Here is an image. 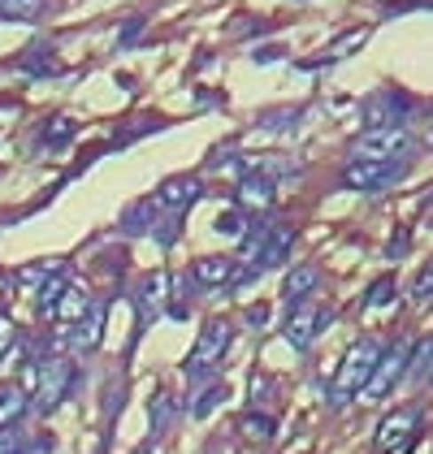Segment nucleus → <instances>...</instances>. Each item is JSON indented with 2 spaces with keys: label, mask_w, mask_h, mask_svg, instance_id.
<instances>
[{
  "label": "nucleus",
  "mask_w": 433,
  "mask_h": 454,
  "mask_svg": "<svg viewBox=\"0 0 433 454\" xmlns=\"http://www.w3.org/2000/svg\"><path fill=\"white\" fill-rule=\"evenodd\" d=\"M377 355H382V347H377L373 338H360V342L347 347L338 372H334V385H329V403H334V407H342V403H351V398L360 394L364 381H368V372H373V364H377Z\"/></svg>",
  "instance_id": "obj_1"
},
{
  "label": "nucleus",
  "mask_w": 433,
  "mask_h": 454,
  "mask_svg": "<svg viewBox=\"0 0 433 454\" xmlns=\"http://www.w3.org/2000/svg\"><path fill=\"white\" fill-rule=\"evenodd\" d=\"M351 160H407L416 152V139L407 126H368L351 139Z\"/></svg>",
  "instance_id": "obj_2"
},
{
  "label": "nucleus",
  "mask_w": 433,
  "mask_h": 454,
  "mask_svg": "<svg viewBox=\"0 0 433 454\" xmlns=\"http://www.w3.org/2000/svg\"><path fill=\"white\" fill-rule=\"evenodd\" d=\"M230 338H234V329H230V320H221L213 316L204 329H200V338H195V347L186 355V364H182V372L191 377V381H204L209 372H213L216 364H221V355L230 350Z\"/></svg>",
  "instance_id": "obj_3"
},
{
  "label": "nucleus",
  "mask_w": 433,
  "mask_h": 454,
  "mask_svg": "<svg viewBox=\"0 0 433 454\" xmlns=\"http://www.w3.org/2000/svg\"><path fill=\"white\" fill-rule=\"evenodd\" d=\"M403 174H407V160H347L342 186L356 191V195H382Z\"/></svg>",
  "instance_id": "obj_4"
},
{
  "label": "nucleus",
  "mask_w": 433,
  "mask_h": 454,
  "mask_svg": "<svg viewBox=\"0 0 433 454\" xmlns=\"http://www.w3.org/2000/svg\"><path fill=\"white\" fill-rule=\"evenodd\" d=\"M407 359H412V347H407V342H395L390 350H382L377 364H373V372H368V381H364V389L356 394V398H364V403H382V398L407 377Z\"/></svg>",
  "instance_id": "obj_5"
},
{
  "label": "nucleus",
  "mask_w": 433,
  "mask_h": 454,
  "mask_svg": "<svg viewBox=\"0 0 433 454\" xmlns=\"http://www.w3.org/2000/svg\"><path fill=\"white\" fill-rule=\"evenodd\" d=\"M70 385H74V364L70 359H61V355L35 359V385H31V394H35L39 411H52V407L70 394Z\"/></svg>",
  "instance_id": "obj_6"
},
{
  "label": "nucleus",
  "mask_w": 433,
  "mask_h": 454,
  "mask_svg": "<svg viewBox=\"0 0 433 454\" xmlns=\"http://www.w3.org/2000/svg\"><path fill=\"white\" fill-rule=\"evenodd\" d=\"M329 320H334V316L325 312V308H317V303H308V299H303V303H295V308H290L282 338H287L295 350H308L312 342H317V333H321Z\"/></svg>",
  "instance_id": "obj_7"
},
{
  "label": "nucleus",
  "mask_w": 433,
  "mask_h": 454,
  "mask_svg": "<svg viewBox=\"0 0 433 454\" xmlns=\"http://www.w3.org/2000/svg\"><path fill=\"white\" fill-rule=\"evenodd\" d=\"M234 278H239V260H230V255H200V260L191 264V281L204 286V290L234 286Z\"/></svg>",
  "instance_id": "obj_8"
},
{
  "label": "nucleus",
  "mask_w": 433,
  "mask_h": 454,
  "mask_svg": "<svg viewBox=\"0 0 433 454\" xmlns=\"http://www.w3.org/2000/svg\"><path fill=\"white\" fill-rule=\"evenodd\" d=\"M105 303H91V312L83 316L78 325H70V329H61L57 338L61 342H70L74 350H96L100 347V338H105Z\"/></svg>",
  "instance_id": "obj_9"
},
{
  "label": "nucleus",
  "mask_w": 433,
  "mask_h": 454,
  "mask_svg": "<svg viewBox=\"0 0 433 454\" xmlns=\"http://www.w3.org/2000/svg\"><path fill=\"white\" fill-rule=\"evenodd\" d=\"M407 108H412V100H407L403 91H377V96L364 105V121H368V126H403Z\"/></svg>",
  "instance_id": "obj_10"
},
{
  "label": "nucleus",
  "mask_w": 433,
  "mask_h": 454,
  "mask_svg": "<svg viewBox=\"0 0 433 454\" xmlns=\"http://www.w3.org/2000/svg\"><path fill=\"white\" fill-rule=\"evenodd\" d=\"M91 303H96V299L87 294V286H74V281H66V290L57 294V303L48 308V316H52L61 329H70V325H78L83 316L91 312Z\"/></svg>",
  "instance_id": "obj_11"
},
{
  "label": "nucleus",
  "mask_w": 433,
  "mask_h": 454,
  "mask_svg": "<svg viewBox=\"0 0 433 454\" xmlns=\"http://www.w3.org/2000/svg\"><path fill=\"white\" fill-rule=\"evenodd\" d=\"M416 424H421L416 411H395V416H386L382 428H377V446H382V450H403V446H412V442H416Z\"/></svg>",
  "instance_id": "obj_12"
},
{
  "label": "nucleus",
  "mask_w": 433,
  "mask_h": 454,
  "mask_svg": "<svg viewBox=\"0 0 433 454\" xmlns=\"http://www.w3.org/2000/svg\"><path fill=\"white\" fill-rule=\"evenodd\" d=\"M278 200V186L269 174H243L239 177V208L248 212H269Z\"/></svg>",
  "instance_id": "obj_13"
},
{
  "label": "nucleus",
  "mask_w": 433,
  "mask_h": 454,
  "mask_svg": "<svg viewBox=\"0 0 433 454\" xmlns=\"http://www.w3.org/2000/svg\"><path fill=\"white\" fill-rule=\"evenodd\" d=\"M200 200V177H169V182H161V191H156V204L161 208H191Z\"/></svg>",
  "instance_id": "obj_14"
},
{
  "label": "nucleus",
  "mask_w": 433,
  "mask_h": 454,
  "mask_svg": "<svg viewBox=\"0 0 433 454\" xmlns=\"http://www.w3.org/2000/svg\"><path fill=\"white\" fill-rule=\"evenodd\" d=\"M317 286H321V269H317V264H299V269H290L287 273L282 294H287V303H303Z\"/></svg>",
  "instance_id": "obj_15"
},
{
  "label": "nucleus",
  "mask_w": 433,
  "mask_h": 454,
  "mask_svg": "<svg viewBox=\"0 0 433 454\" xmlns=\"http://www.w3.org/2000/svg\"><path fill=\"white\" fill-rule=\"evenodd\" d=\"M165 286H169V278H165V273H152V278H144L139 294H135V308H139V325H144L147 316H161V308H165Z\"/></svg>",
  "instance_id": "obj_16"
},
{
  "label": "nucleus",
  "mask_w": 433,
  "mask_h": 454,
  "mask_svg": "<svg viewBox=\"0 0 433 454\" xmlns=\"http://www.w3.org/2000/svg\"><path fill=\"white\" fill-rule=\"evenodd\" d=\"M31 411V394L22 389V385H0V428H9V424H18V419Z\"/></svg>",
  "instance_id": "obj_17"
},
{
  "label": "nucleus",
  "mask_w": 433,
  "mask_h": 454,
  "mask_svg": "<svg viewBox=\"0 0 433 454\" xmlns=\"http://www.w3.org/2000/svg\"><path fill=\"white\" fill-rule=\"evenodd\" d=\"M290 243H295V230H290V225H269V239H264V251H260V269L282 264V255L290 251Z\"/></svg>",
  "instance_id": "obj_18"
},
{
  "label": "nucleus",
  "mask_w": 433,
  "mask_h": 454,
  "mask_svg": "<svg viewBox=\"0 0 433 454\" xmlns=\"http://www.w3.org/2000/svg\"><path fill=\"white\" fill-rule=\"evenodd\" d=\"M18 70H22V74H57V70H61V61H57V48H48V43L27 48V57L18 61Z\"/></svg>",
  "instance_id": "obj_19"
},
{
  "label": "nucleus",
  "mask_w": 433,
  "mask_h": 454,
  "mask_svg": "<svg viewBox=\"0 0 433 454\" xmlns=\"http://www.w3.org/2000/svg\"><path fill=\"white\" fill-rule=\"evenodd\" d=\"M48 0H0V22H39Z\"/></svg>",
  "instance_id": "obj_20"
},
{
  "label": "nucleus",
  "mask_w": 433,
  "mask_h": 454,
  "mask_svg": "<svg viewBox=\"0 0 433 454\" xmlns=\"http://www.w3.org/2000/svg\"><path fill=\"white\" fill-rule=\"evenodd\" d=\"M407 377H412V381H433V338H425L421 347H412Z\"/></svg>",
  "instance_id": "obj_21"
},
{
  "label": "nucleus",
  "mask_w": 433,
  "mask_h": 454,
  "mask_svg": "<svg viewBox=\"0 0 433 454\" xmlns=\"http://www.w3.org/2000/svg\"><path fill=\"white\" fill-rule=\"evenodd\" d=\"M225 398H230V389H225V385H209V389H204V394L191 403V416L204 419L209 411H216V403H225Z\"/></svg>",
  "instance_id": "obj_22"
},
{
  "label": "nucleus",
  "mask_w": 433,
  "mask_h": 454,
  "mask_svg": "<svg viewBox=\"0 0 433 454\" xmlns=\"http://www.w3.org/2000/svg\"><path fill=\"white\" fill-rule=\"evenodd\" d=\"M239 428H243V433H248L252 442H269L278 424H273V416H260V411H248V416H243V424H239Z\"/></svg>",
  "instance_id": "obj_23"
},
{
  "label": "nucleus",
  "mask_w": 433,
  "mask_h": 454,
  "mask_svg": "<svg viewBox=\"0 0 433 454\" xmlns=\"http://www.w3.org/2000/svg\"><path fill=\"white\" fill-rule=\"evenodd\" d=\"M213 230L221 234V239H243V230H248V221H243V212L230 208V212H216Z\"/></svg>",
  "instance_id": "obj_24"
},
{
  "label": "nucleus",
  "mask_w": 433,
  "mask_h": 454,
  "mask_svg": "<svg viewBox=\"0 0 433 454\" xmlns=\"http://www.w3.org/2000/svg\"><path fill=\"white\" fill-rule=\"evenodd\" d=\"M386 303H395V278H377L368 286V294H364V308L373 312V308H386Z\"/></svg>",
  "instance_id": "obj_25"
},
{
  "label": "nucleus",
  "mask_w": 433,
  "mask_h": 454,
  "mask_svg": "<svg viewBox=\"0 0 433 454\" xmlns=\"http://www.w3.org/2000/svg\"><path fill=\"white\" fill-rule=\"evenodd\" d=\"M52 273H61V264H57V260H43L35 269H22V273L13 278V286H27V290H31V286H39V281L52 278Z\"/></svg>",
  "instance_id": "obj_26"
},
{
  "label": "nucleus",
  "mask_w": 433,
  "mask_h": 454,
  "mask_svg": "<svg viewBox=\"0 0 433 454\" xmlns=\"http://www.w3.org/2000/svg\"><path fill=\"white\" fill-rule=\"evenodd\" d=\"M39 139L48 143V147H61V143H70L74 139V121H70V117H57L52 126H43V135H39Z\"/></svg>",
  "instance_id": "obj_27"
},
{
  "label": "nucleus",
  "mask_w": 433,
  "mask_h": 454,
  "mask_svg": "<svg viewBox=\"0 0 433 454\" xmlns=\"http://www.w3.org/2000/svg\"><path fill=\"white\" fill-rule=\"evenodd\" d=\"M0 454H31V450H27V437L18 433V424L0 428Z\"/></svg>",
  "instance_id": "obj_28"
},
{
  "label": "nucleus",
  "mask_w": 433,
  "mask_h": 454,
  "mask_svg": "<svg viewBox=\"0 0 433 454\" xmlns=\"http://www.w3.org/2000/svg\"><path fill=\"white\" fill-rule=\"evenodd\" d=\"M433 294V260L412 278V299H429Z\"/></svg>",
  "instance_id": "obj_29"
},
{
  "label": "nucleus",
  "mask_w": 433,
  "mask_h": 454,
  "mask_svg": "<svg viewBox=\"0 0 433 454\" xmlns=\"http://www.w3.org/2000/svg\"><path fill=\"white\" fill-rule=\"evenodd\" d=\"M13 342H18V325H13V316L0 312V359L13 350Z\"/></svg>",
  "instance_id": "obj_30"
},
{
  "label": "nucleus",
  "mask_w": 433,
  "mask_h": 454,
  "mask_svg": "<svg viewBox=\"0 0 433 454\" xmlns=\"http://www.w3.org/2000/svg\"><path fill=\"white\" fill-rule=\"evenodd\" d=\"M165 424H169V403L156 398V428H165Z\"/></svg>",
  "instance_id": "obj_31"
},
{
  "label": "nucleus",
  "mask_w": 433,
  "mask_h": 454,
  "mask_svg": "<svg viewBox=\"0 0 433 454\" xmlns=\"http://www.w3.org/2000/svg\"><path fill=\"white\" fill-rule=\"evenodd\" d=\"M269 320V308H248V325H264Z\"/></svg>",
  "instance_id": "obj_32"
},
{
  "label": "nucleus",
  "mask_w": 433,
  "mask_h": 454,
  "mask_svg": "<svg viewBox=\"0 0 433 454\" xmlns=\"http://www.w3.org/2000/svg\"><path fill=\"white\" fill-rule=\"evenodd\" d=\"M407 450H412V446H403V450H386V454H407Z\"/></svg>",
  "instance_id": "obj_33"
}]
</instances>
